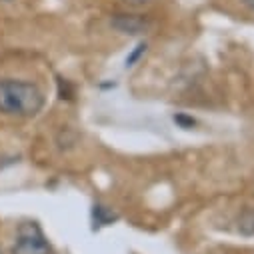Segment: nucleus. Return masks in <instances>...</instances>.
Returning <instances> with one entry per match:
<instances>
[{
    "label": "nucleus",
    "mask_w": 254,
    "mask_h": 254,
    "mask_svg": "<svg viewBox=\"0 0 254 254\" xmlns=\"http://www.w3.org/2000/svg\"><path fill=\"white\" fill-rule=\"evenodd\" d=\"M44 94L32 82L6 78L0 80V112L6 116L28 118L42 110Z\"/></svg>",
    "instance_id": "1"
},
{
    "label": "nucleus",
    "mask_w": 254,
    "mask_h": 254,
    "mask_svg": "<svg viewBox=\"0 0 254 254\" xmlns=\"http://www.w3.org/2000/svg\"><path fill=\"white\" fill-rule=\"evenodd\" d=\"M12 254H52V246L36 222H22L16 230Z\"/></svg>",
    "instance_id": "2"
},
{
    "label": "nucleus",
    "mask_w": 254,
    "mask_h": 254,
    "mask_svg": "<svg viewBox=\"0 0 254 254\" xmlns=\"http://www.w3.org/2000/svg\"><path fill=\"white\" fill-rule=\"evenodd\" d=\"M112 28H116L122 34H144L150 28V22L142 18L140 14H116L112 18Z\"/></svg>",
    "instance_id": "3"
},
{
    "label": "nucleus",
    "mask_w": 254,
    "mask_h": 254,
    "mask_svg": "<svg viewBox=\"0 0 254 254\" xmlns=\"http://www.w3.org/2000/svg\"><path fill=\"white\" fill-rule=\"evenodd\" d=\"M116 218H118V216H116L108 206H104V204H100V202H96V204L92 206V222H94V228L108 226V224H112Z\"/></svg>",
    "instance_id": "4"
},
{
    "label": "nucleus",
    "mask_w": 254,
    "mask_h": 254,
    "mask_svg": "<svg viewBox=\"0 0 254 254\" xmlns=\"http://www.w3.org/2000/svg\"><path fill=\"white\" fill-rule=\"evenodd\" d=\"M238 230L244 236H252L254 234V208H246L240 218H238Z\"/></svg>",
    "instance_id": "5"
},
{
    "label": "nucleus",
    "mask_w": 254,
    "mask_h": 254,
    "mask_svg": "<svg viewBox=\"0 0 254 254\" xmlns=\"http://www.w3.org/2000/svg\"><path fill=\"white\" fill-rule=\"evenodd\" d=\"M144 52H146V44H144V42L136 44V46H134V50H132L128 56H126V66H134Z\"/></svg>",
    "instance_id": "6"
},
{
    "label": "nucleus",
    "mask_w": 254,
    "mask_h": 254,
    "mask_svg": "<svg viewBox=\"0 0 254 254\" xmlns=\"http://www.w3.org/2000/svg\"><path fill=\"white\" fill-rule=\"evenodd\" d=\"M174 122H178V124H182V126H194V118H188V116H184V114H176V116H174Z\"/></svg>",
    "instance_id": "7"
},
{
    "label": "nucleus",
    "mask_w": 254,
    "mask_h": 254,
    "mask_svg": "<svg viewBox=\"0 0 254 254\" xmlns=\"http://www.w3.org/2000/svg\"><path fill=\"white\" fill-rule=\"evenodd\" d=\"M124 2H128V4H134V6H138V4H144V2H148V0H124Z\"/></svg>",
    "instance_id": "8"
},
{
    "label": "nucleus",
    "mask_w": 254,
    "mask_h": 254,
    "mask_svg": "<svg viewBox=\"0 0 254 254\" xmlns=\"http://www.w3.org/2000/svg\"><path fill=\"white\" fill-rule=\"evenodd\" d=\"M242 2H244V6H248L254 12V0H242Z\"/></svg>",
    "instance_id": "9"
},
{
    "label": "nucleus",
    "mask_w": 254,
    "mask_h": 254,
    "mask_svg": "<svg viewBox=\"0 0 254 254\" xmlns=\"http://www.w3.org/2000/svg\"><path fill=\"white\" fill-rule=\"evenodd\" d=\"M0 2H6V0H0Z\"/></svg>",
    "instance_id": "10"
}]
</instances>
